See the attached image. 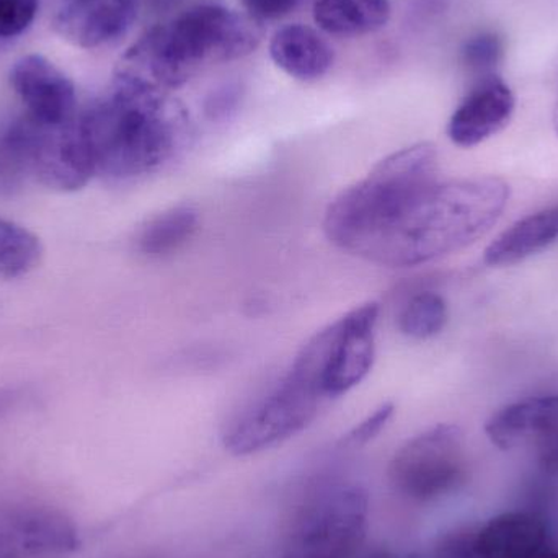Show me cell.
<instances>
[{
    "label": "cell",
    "instance_id": "cell-8",
    "mask_svg": "<svg viewBox=\"0 0 558 558\" xmlns=\"http://www.w3.org/2000/svg\"><path fill=\"white\" fill-rule=\"evenodd\" d=\"M10 85L26 114L45 126L58 128L75 118L74 82L41 54L22 56L10 69Z\"/></svg>",
    "mask_w": 558,
    "mask_h": 558
},
{
    "label": "cell",
    "instance_id": "cell-3",
    "mask_svg": "<svg viewBox=\"0 0 558 558\" xmlns=\"http://www.w3.org/2000/svg\"><path fill=\"white\" fill-rule=\"evenodd\" d=\"M260 39L252 16L199 3L147 29L121 58L117 72L169 90L182 87L205 65L251 54Z\"/></svg>",
    "mask_w": 558,
    "mask_h": 558
},
{
    "label": "cell",
    "instance_id": "cell-12",
    "mask_svg": "<svg viewBox=\"0 0 558 558\" xmlns=\"http://www.w3.org/2000/svg\"><path fill=\"white\" fill-rule=\"evenodd\" d=\"M517 110V97L510 85L488 74L465 95L448 124V136L456 146L475 147L510 124Z\"/></svg>",
    "mask_w": 558,
    "mask_h": 558
},
{
    "label": "cell",
    "instance_id": "cell-20",
    "mask_svg": "<svg viewBox=\"0 0 558 558\" xmlns=\"http://www.w3.org/2000/svg\"><path fill=\"white\" fill-rule=\"evenodd\" d=\"M41 255V242L35 234L0 218V279L25 277L38 267Z\"/></svg>",
    "mask_w": 558,
    "mask_h": 558
},
{
    "label": "cell",
    "instance_id": "cell-18",
    "mask_svg": "<svg viewBox=\"0 0 558 558\" xmlns=\"http://www.w3.org/2000/svg\"><path fill=\"white\" fill-rule=\"evenodd\" d=\"M39 130L41 124L25 114L0 133V195H13L32 179Z\"/></svg>",
    "mask_w": 558,
    "mask_h": 558
},
{
    "label": "cell",
    "instance_id": "cell-29",
    "mask_svg": "<svg viewBox=\"0 0 558 558\" xmlns=\"http://www.w3.org/2000/svg\"><path fill=\"white\" fill-rule=\"evenodd\" d=\"M405 558H415V557H405Z\"/></svg>",
    "mask_w": 558,
    "mask_h": 558
},
{
    "label": "cell",
    "instance_id": "cell-22",
    "mask_svg": "<svg viewBox=\"0 0 558 558\" xmlns=\"http://www.w3.org/2000/svg\"><path fill=\"white\" fill-rule=\"evenodd\" d=\"M504 58V41L492 32L472 36L462 46V61L472 71L488 72Z\"/></svg>",
    "mask_w": 558,
    "mask_h": 558
},
{
    "label": "cell",
    "instance_id": "cell-17",
    "mask_svg": "<svg viewBox=\"0 0 558 558\" xmlns=\"http://www.w3.org/2000/svg\"><path fill=\"white\" fill-rule=\"evenodd\" d=\"M392 15L390 0H317L314 22L333 36H363L384 28Z\"/></svg>",
    "mask_w": 558,
    "mask_h": 558
},
{
    "label": "cell",
    "instance_id": "cell-11",
    "mask_svg": "<svg viewBox=\"0 0 558 558\" xmlns=\"http://www.w3.org/2000/svg\"><path fill=\"white\" fill-rule=\"evenodd\" d=\"M141 5L143 0H65L52 25L78 48H105L130 33Z\"/></svg>",
    "mask_w": 558,
    "mask_h": 558
},
{
    "label": "cell",
    "instance_id": "cell-15",
    "mask_svg": "<svg viewBox=\"0 0 558 558\" xmlns=\"http://www.w3.org/2000/svg\"><path fill=\"white\" fill-rule=\"evenodd\" d=\"M275 64L299 81H317L324 77L335 61L333 48L318 32L307 25L294 23L282 26L270 41Z\"/></svg>",
    "mask_w": 558,
    "mask_h": 558
},
{
    "label": "cell",
    "instance_id": "cell-6",
    "mask_svg": "<svg viewBox=\"0 0 558 558\" xmlns=\"http://www.w3.org/2000/svg\"><path fill=\"white\" fill-rule=\"evenodd\" d=\"M464 433L459 426H433L397 449L387 469L390 487L407 500L432 504L468 481Z\"/></svg>",
    "mask_w": 558,
    "mask_h": 558
},
{
    "label": "cell",
    "instance_id": "cell-1",
    "mask_svg": "<svg viewBox=\"0 0 558 558\" xmlns=\"http://www.w3.org/2000/svg\"><path fill=\"white\" fill-rule=\"evenodd\" d=\"M510 203L498 177L439 180L438 150L418 143L377 163L341 192L324 231L341 251L389 268H410L456 254L497 226Z\"/></svg>",
    "mask_w": 558,
    "mask_h": 558
},
{
    "label": "cell",
    "instance_id": "cell-23",
    "mask_svg": "<svg viewBox=\"0 0 558 558\" xmlns=\"http://www.w3.org/2000/svg\"><path fill=\"white\" fill-rule=\"evenodd\" d=\"M39 10V0H0V38H15L29 28Z\"/></svg>",
    "mask_w": 558,
    "mask_h": 558
},
{
    "label": "cell",
    "instance_id": "cell-27",
    "mask_svg": "<svg viewBox=\"0 0 558 558\" xmlns=\"http://www.w3.org/2000/svg\"><path fill=\"white\" fill-rule=\"evenodd\" d=\"M533 558H558V549L549 544V546L544 547V549Z\"/></svg>",
    "mask_w": 558,
    "mask_h": 558
},
{
    "label": "cell",
    "instance_id": "cell-19",
    "mask_svg": "<svg viewBox=\"0 0 558 558\" xmlns=\"http://www.w3.org/2000/svg\"><path fill=\"white\" fill-rule=\"evenodd\" d=\"M198 213L192 206H177L154 218L140 235V251L162 258L179 251L195 234Z\"/></svg>",
    "mask_w": 558,
    "mask_h": 558
},
{
    "label": "cell",
    "instance_id": "cell-9",
    "mask_svg": "<svg viewBox=\"0 0 558 558\" xmlns=\"http://www.w3.org/2000/svg\"><path fill=\"white\" fill-rule=\"evenodd\" d=\"M377 318L379 304L369 302L337 322V338L325 376L328 399L343 396L373 369Z\"/></svg>",
    "mask_w": 558,
    "mask_h": 558
},
{
    "label": "cell",
    "instance_id": "cell-10",
    "mask_svg": "<svg viewBox=\"0 0 558 558\" xmlns=\"http://www.w3.org/2000/svg\"><path fill=\"white\" fill-rule=\"evenodd\" d=\"M95 173L94 154L78 126L77 114L64 126L41 124L33 169L36 180L59 192H75L84 189Z\"/></svg>",
    "mask_w": 558,
    "mask_h": 558
},
{
    "label": "cell",
    "instance_id": "cell-5",
    "mask_svg": "<svg viewBox=\"0 0 558 558\" xmlns=\"http://www.w3.org/2000/svg\"><path fill=\"white\" fill-rule=\"evenodd\" d=\"M369 494L357 484L315 495L292 521L282 558H354L366 547Z\"/></svg>",
    "mask_w": 558,
    "mask_h": 558
},
{
    "label": "cell",
    "instance_id": "cell-2",
    "mask_svg": "<svg viewBox=\"0 0 558 558\" xmlns=\"http://www.w3.org/2000/svg\"><path fill=\"white\" fill-rule=\"evenodd\" d=\"M97 173L146 175L172 159L185 140V114L167 90L114 72L110 92L77 114Z\"/></svg>",
    "mask_w": 558,
    "mask_h": 558
},
{
    "label": "cell",
    "instance_id": "cell-13",
    "mask_svg": "<svg viewBox=\"0 0 558 558\" xmlns=\"http://www.w3.org/2000/svg\"><path fill=\"white\" fill-rule=\"evenodd\" d=\"M485 433L501 451L524 445L537 449L558 442V396L533 397L498 410L490 416Z\"/></svg>",
    "mask_w": 558,
    "mask_h": 558
},
{
    "label": "cell",
    "instance_id": "cell-21",
    "mask_svg": "<svg viewBox=\"0 0 558 558\" xmlns=\"http://www.w3.org/2000/svg\"><path fill=\"white\" fill-rule=\"evenodd\" d=\"M448 324V304L438 292L422 291L412 295L399 314V328L407 337L428 340Z\"/></svg>",
    "mask_w": 558,
    "mask_h": 558
},
{
    "label": "cell",
    "instance_id": "cell-28",
    "mask_svg": "<svg viewBox=\"0 0 558 558\" xmlns=\"http://www.w3.org/2000/svg\"><path fill=\"white\" fill-rule=\"evenodd\" d=\"M554 128H556L558 134V92L556 98V105H554Z\"/></svg>",
    "mask_w": 558,
    "mask_h": 558
},
{
    "label": "cell",
    "instance_id": "cell-26",
    "mask_svg": "<svg viewBox=\"0 0 558 558\" xmlns=\"http://www.w3.org/2000/svg\"><path fill=\"white\" fill-rule=\"evenodd\" d=\"M20 392L16 389H3L0 387V415L9 412L16 402H19Z\"/></svg>",
    "mask_w": 558,
    "mask_h": 558
},
{
    "label": "cell",
    "instance_id": "cell-7",
    "mask_svg": "<svg viewBox=\"0 0 558 558\" xmlns=\"http://www.w3.org/2000/svg\"><path fill=\"white\" fill-rule=\"evenodd\" d=\"M81 547L71 518L41 505L0 508V558H38L74 553Z\"/></svg>",
    "mask_w": 558,
    "mask_h": 558
},
{
    "label": "cell",
    "instance_id": "cell-16",
    "mask_svg": "<svg viewBox=\"0 0 558 558\" xmlns=\"http://www.w3.org/2000/svg\"><path fill=\"white\" fill-rule=\"evenodd\" d=\"M558 241V205L526 216L501 232L485 251V264L510 267L549 248Z\"/></svg>",
    "mask_w": 558,
    "mask_h": 558
},
{
    "label": "cell",
    "instance_id": "cell-25",
    "mask_svg": "<svg viewBox=\"0 0 558 558\" xmlns=\"http://www.w3.org/2000/svg\"><path fill=\"white\" fill-rule=\"evenodd\" d=\"M254 20H279L289 15L301 0H241Z\"/></svg>",
    "mask_w": 558,
    "mask_h": 558
},
{
    "label": "cell",
    "instance_id": "cell-4",
    "mask_svg": "<svg viewBox=\"0 0 558 558\" xmlns=\"http://www.w3.org/2000/svg\"><path fill=\"white\" fill-rule=\"evenodd\" d=\"M333 341V325L315 333L277 389L229 426L225 448L231 454L251 456L275 448L314 422L322 402L328 399L325 376Z\"/></svg>",
    "mask_w": 558,
    "mask_h": 558
},
{
    "label": "cell",
    "instance_id": "cell-24",
    "mask_svg": "<svg viewBox=\"0 0 558 558\" xmlns=\"http://www.w3.org/2000/svg\"><path fill=\"white\" fill-rule=\"evenodd\" d=\"M393 415L392 403H383L379 409L374 410L367 418H364L360 425L354 426L350 433H348L344 442L351 446H364L367 442L373 441L384 428H386L389 420Z\"/></svg>",
    "mask_w": 558,
    "mask_h": 558
},
{
    "label": "cell",
    "instance_id": "cell-14",
    "mask_svg": "<svg viewBox=\"0 0 558 558\" xmlns=\"http://www.w3.org/2000/svg\"><path fill=\"white\" fill-rule=\"evenodd\" d=\"M549 544L543 518L527 511H507L478 527L474 550L477 558H533Z\"/></svg>",
    "mask_w": 558,
    "mask_h": 558
}]
</instances>
